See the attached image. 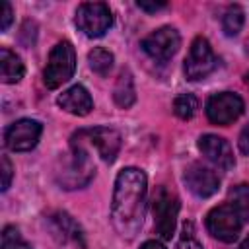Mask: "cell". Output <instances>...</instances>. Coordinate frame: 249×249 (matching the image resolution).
<instances>
[{
    "instance_id": "cell-6",
    "label": "cell",
    "mask_w": 249,
    "mask_h": 249,
    "mask_svg": "<svg viewBox=\"0 0 249 249\" xmlns=\"http://www.w3.org/2000/svg\"><path fill=\"white\" fill-rule=\"evenodd\" d=\"M74 23L86 37L95 39L109 31L113 25V14L105 2H84L76 10Z\"/></svg>"
},
{
    "instance_id": "cell-19",
    "label": "cell",
    "mask_w": 249,
    "mask_h": 249,
    "mask_svg": "<svg viewBox=\"0 0 249 249\" xmlns=\"http://www.w3.org/2000/svg\"><path fill=\"white\" fill-rule=\"evenodd\" d=\"M113 60H115L113 53H109L107 49H101V47H95L93 51L88 53V64H89V68L95 74H99V76H107L111 72Z\"/></svg>"
},
{
    "instance_id": "cell-27",
    "label": "cell",
    "mask_w": 249,
    "mask_h": 249,
    "mask_svg": "<svg viewBox=\"0 0 249 249\" xmlns=\"http://www.w3.org/2000/svg\"><path fill=\"white\" fill-rule=\"evenodd\" d=\"M136 6L144 12H158V10H163L167 4L165 2H136Z\"/></svg>"
},
{
    "instance_id": "cell-11",
    "label": "cell",
    "mask_w": 249,
    "mask_h": 249,
    "mask_svg": "<svg viewBox=\"0 0 249 249\" xmlns=\"http://www.w3.org/2000/svg\"><path fill=\"white\" fill-rule=\"evenodd\" d=\"M43 134V124L35 119H19L4 132V142L12 152H29L37 146Z\"/></svg>"
},
{
    "instance_id": "cell-22",
    "label": "cell",
    "mask_w": 249,
    "mask_h": 249,
    "mask_svg": "<svg viewBox=\"0 0 249 249\" xmlns=\"http://www.w3.org/2000/svg\"><path fill=\"white\" fill-rule=\"evenodd\" d=\"M2 249H33L19 233L18 228L6 226L2 231Z\"/></svg>"
},
{
    "instance_id": "cell-15",
    "label": "cell",
    "mask_w": 249,
    "mask_h": 249,
    "mask_svg": "<svg viewBox=\"0 0 249 249\" xmlns=\"http://www.w3.org/2000/svg\"><path fill=\"white\" fill-rule=\"evenodd\" d=\"M51 224H53V231L58 233L62 241H70V243L78 245L80 249L86 247L84 233H82L80 226L72 220V216H68L66 212H56L51 216Z\"/></svg>"
},
{
    "instance_id": "cell-24",
    "label": "cell",
    "mask_w": 249,
    "mask_h": 249,
    "mask_svg": "<svg viewBox=\"0 0 249 249\" xmlns=\"http://www.w3.org/2000/svg\"><path fill=\"white\" fill-rule=\"evenodd\" d=\"M12 175H14L12 161H10V158H8V156H2V191H8V189H10Z\"/></svg>"
},
{
    "instance_id": "cell-20",
    "label": "cell",
    "mask_w": 249,
    "mask_h": 249,
    "mask_svg": "<svg viewBox=\"0 0 249 249\" xmlns=\"http://www.w3.org/2000/svg\"><path fill=\"white\" fill-rule=\"evenodd\" d=\"M230 204L237 210L241 220L249 222V185H235L230 189Z\"/></svg>"
},
{
    "instance_id": "cell-5",
    "label": "cell",
    "mask_w": 249,
    "mask_h": 249,
    "mask_svg": "<svg viewBox=\"0 0 249 249\" xmlns=\"http://www.w3.org/2000/svg\"><path fill=\"white\" fill-rule=\"evenodd\" d=\"M152 214H154V226L161 239H171L177 226V214H179V198L175 193H171L167 187H158L152 198Z\"/></svg>"
},
{
    "instance_id": "cell-3",
    "label": "cell",
    "mask_w": 249,
    "mask_h": 249,
    "mask_svg": "<svg viewBox=\"0 0 249 249\" xmlns=\"http://www.w3.org/2000/svg\"><path fill=\"white\" fill-rule=\"evenodd\" d=\"M95 175V167L89 160V154L82 146H70V154L64 158L62 167L56 171V179L64 189L86 187Z\"/></svg>"
},
{
    "instance_id": "cell-16",
    "label": "cell",
    "mask_w": 249,
    "mask_h": 249,
    "mask_svg": "<svg viewBox=\"0 0 249 249\" xmlns=\"http://www.w3.org/2000/svg\"><path fill=\"white\" fill-rule=\"evenodd\" d=\"M25 66L21 62V58L12 53L10 49L2 47L0 49V78L4 84H18L23 78Z\"/></svg>"
},
{
    "instance_id": "cell-30",
    "label": "cell",
    "mask_w": 249,
    "mask_h": 249,
    "mask_svg": "<svg viewBox=\"0 0 249 249\" xmlns=\"http://www.w3.org/2000/svg\"><path fill=\"white\" fill-rule=\"evenodd\" d=\"M245 82H247V84H249V72H247V74H245Z\"/></svg>"
},
{
    "instance_id": "cell-14",
    "label": "cell",
    "mask_w": 249,
    "mask_h": 249,
    "mask_svg": "<svg viewBox=\"0 0 249 249\" xmlns=\"http://www.w3.org/2000/svg\"><path fill=\"white\" fill-rule=\"evenodd\" d=\"M56 103H58L60 109H64L66 113L76 115V117H86L93 109V99H91L89 91L84 86H80V84L64 89L58 95Z\"/></svg>"
},
{
    "instance_id": "cell-8",
    "label": "cell",
    "mask_w": 249,
    "mask_h": 249,
    "mask_svg": "<svg viewBox=\"0 0 249 249\" xmlns=\"http://www.w3.org/2000/svg\"><path fill=\"white\" fill-rule=\"evenodd\" d=\"M216 54L212 51V45L208 43L206 37H195V41L191 43L189 54L185 58V76L191 82H198L204 80L214 68H216Z\"/></svg>"
},
{
    "instance_id": "cell-25",
    "label": "cell",
    "mask_w": 249,
    "mask_h": 249,
    "mask_svg": "<svg viewBox=\"0 0 249 249\" xmlns=\"http://www.w3.org/2000/svg\"><path fill=\"white\" fill-rule=\"evenodd\" d=\"M14 19V10L10 2H2V16H0V31H8L10 23Z\"/></svg>"
},
{
    "instance_id": "cell-13",
    "label": "cell",
    "mask_w": 249,
    "mask_h": 249,
    "mask_svg": "<svg viewBox=\"0 0 249 249\" xmlns=\"http://www.w3.org/2000/svg\"><path fill=\"white\" fill-rule=\"evenodd\" d=\"M183 181L187 185V189L196 196V198H208L212 196L218 187H220V177L204 167L202 163H191L187 169H185V175H183Z\"/></svg>"
},
{
    "instance_id": "cell-28",
    "label": "cell",
    "mask_w": 249,
    "mask_h": 249,
    "mask_svg": "<svg viewBox=\"0 0 249 249\" xmlns=\"http://www.w3.org/2000/svg\"><path fill=\"white\" fill-rule=\"evenodd\" d=\"M140 249H165V245L161 241H158V239H148V241H144L140 245Z\"/></svg>"
},
{
    "instance_id": "cell-23",
    "label": "cell",
    "mask_w": 249,
    "mask_h": 249,
    "mask_svg": "<svg viewBox=\"0 0 249 249\" xmlns=\"http://www.w3.org/2000/svg\"><path fill=\"white\" fill-rule=\"evenodd\" d=\"M177 249H202V245H200V241L196 239V235H195L191 224H185L183 233H181V237H179V241H177Z\"/></svg>"
},
{
    "instance_id": "cell-7",
    "label": "cell",
    "mask_w": 249,
    "mask_h": 249,
    "mask_svg": "<svg viewBox=\"0 0 249 249\" xmlns=\"http://www.w3.org/2000/svg\"><path fill=\"white\" fill-rule=\"evenodd\" d=\"M241 226H243V220L231 204H220V206L212 208L206 216L208 233L224 243L235 241L241 231Z\"/></svg>"
},
{
    "instance_id": "cell-4",
    "label": "cell",
    "mask_w": 249,
    "mask_h": 249,
    "mask_svg": "<svg viewBox=\"0 0 249 249\" xmlns=\"http://www.w3.org/2000/svg\"><path fill=\"white\" fill-rule=\"evenodd\" d=\"M70 146H91L97 150L99 158L107 163H113L119 150H121V134L115 128L109 126H95V128H82L78 130L72 140Z\"/></svg>"
},
{
    "instance_id": "cell-21",
    "label": "cell",
    "mask_w": 249,
    "mask_h": 249,
    "mask_svg": "<svg viewBox=\"0 0 249 249\" xmlns=\"http://www.w3.org/2000/svg\"><path fill=\"white\" fill-rule=\"evenodd\" d=\"M196 109H198V99L193 93H181L173 101V113L179 119H183V121L193 119L195 113H196Z\"/></svg>"
},
{
    "instance_id": "cell-12",
    "label": "cell",
    "mask_w": 249,
    "mask_h": 249,
    "mask_svg": "<svg viewBox=\"0 0 249 249\" xmlns=\"http://www.w3.org/2000/svg\"><path fill=\"white\" fill-rule=\"evenodd\" d=\"M198 150L210 163H214L216 167L224 171L235 165V158H233V150L230 142L218 134H202L198 138Z\"/></svg>"
},
{
    "instance_id": "cell-26",
    "label": "cell",
    "mask_w": 249,
    "mask_h": 249,
    "mask_svg": "<svg viewBox=\"0 0 249 249\" xmlns=\"http://www.w3.org/2000/svg\"><path fill=\"white\" fill-rule=\"evenodd\" d=\"M237 146H239V152L243 156H249V123L243 126V130L239 132V140H237Z\"/></svg>"
},
{
    "instance_id": "cell-10",
    "label": "cell",
    "mask_w": 249,
    "mask_h": 249,
    "mask_svg": "<svg viewBox=\"0 0 249 249\" xmlns=\"http://www.w3.org/2000/svg\"><path fill=\"white\" fill-rule=\"evenodd\" d=\"M181 47V35L175 27L171 25H163L156 31H152L148 37L142 39V49L144 53L158 60V62H165L169 60Z\"/></svg>"
},
{
    "instance_id": "cell-9",
    "label": "cell",
    "mask_w": 249,
    "mask_h": 249,
    "mask_svg": "<svg viewBox=\"0 0 249 249\" xmlns=\"http://www.w3.org/2000/svg\"><path fill=\"white\" fill-rule=\"evenodd\" d=\"M245 105L243 99L233 93V91H220V93H212L206 101V117L210 123L214 124H231L233 121H237L243 113Z\"/></svg>"
},
{
    "instance_id": "cell-18",
    "label": "cell",
    "mask_w": 249,
    "mask_h": 249,
    "mask_svg": "<svg viewBox=\"0 0 249 249\" xmlns=\"http://www.w3.org/2000/svg\"><path fill=\"white\" fill-rule=\"evenodd\" d=\"M243 21H245V14H243V8L239 4H231L228 6V10L224 12V18H222V31L226 37H235L239 35L241 27H243Z\"/></svg>"
},
{
    "instance_id": "cell-29",
    "label": "cell",
    "mask_w": 249,
    "mask_h": 249,
    "mask_svg": "<svg viewBox=\"0 0 249 249\" xmlns=\"http://www.w3.org/2000/svg\"><path fill=\"white\" fill-rule=\"evenodd\" d=\"M239 249H249V237H247V239H245V241L239 245Z\"/></svg>"
},
{
    "instance_id": "cell-1",
    "label": "cell",
    "mask_w": 249,
    "mask_h": 249,
    "mask_svg": "<svg viewBox=\"0 0 249 249\" xmlns=\"http://www.w3.org/2000/svg\"><path fill=\"white\" fill-rule=\"evenodd\" d=\"M148 179L138 167L119 171L111 200V224L123 239H134L146 214Z\"/></svg>"
},
{
    "instance_id": "cell-17",
    "label": "cell",
    "mask_w": 249,
    "mask_h": 249,
    "mask_svg": "<svg viewBox=\"0 0 249 249\" xmlns=\"http://www.w3.org/2000/svg\"><path fill=\"white\" fill-rule=\"evenodd\" d=\"M113 97H115V103L123 109H128L134 99H136V91H134V82H132V74L128 70H123L119 74V80L115 84V89H113Z\"/></svg>"
},
{
    "instance_id": "cell-2",
    "label": "cell",
    "mask_w": 249,
    "mask_h": 249,
    "mask_svg": "<svg viewBox=\"0 0 249 249\" xmlns=\"http://www.w3.org/2000/svg\"><path fill=\"white\" fill-rule=\"evenodd\" d=\"M76 70V51L70 41H58L49 53V60L43 72V82L49 89L60 88L74 76Z\"/></svg>"
}]
</instances>
